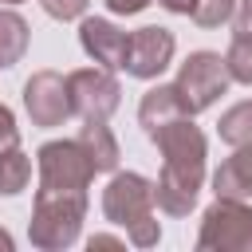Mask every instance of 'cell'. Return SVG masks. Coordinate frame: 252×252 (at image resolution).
<instances>
[{
  "mask_svg": "<svg viewBox=\"0 0 252 252\" xmlns=\"http://www.w3.org/2000/svg\"><path fill=\"white\" fill-rule=\"evenodd\" d=\"M150 142L161 154V173L154 181V205L169 217H189L201 185H205V161H209V138L201 126H193L189 114L158 126Z\"/></svg>",
  "mask_w": 252,
  "mask_h": 252,
  "instance_id": "obj_1",
  "label": "cell"
},
{
  "mask_svg": "<svg viewBox=\"0 0 252 252\" xmlns=\"http://www.w3.org/2000/svg\"><path fill=\"white\" fill-rule=\"evenodd\" d=\"M102 217L126 228L134 248H154L161 240V224L154 220V181L134 169H114L102 189Z\"/></svg>",
  "mask_w": 252,
  "mask_h": 252,
  "instance_id": "obj_2",
  "label": "cell"
},
{
  "mask_svg": "<svg viewBox=\"0 0 252 252\" xmlns=\"http://www.w3.org/2000/svg\"><path fill=\"white\" fill-rule=\"evenodd\" d=\"M87 220V189H35L32 220H28V240L39 252H63L79 240Z\"/></svg>",
  "mask_w": 252,
  "mask_h": 252,
  "instance_id": "obj_3",
  "label": "cell"
},
{
  "mask_svg": "<svg viewBox=\"0 0 252 252\" xmlns=\"http://www.w3.org/2000/svg\"><path fill=\"white\" fill-rule=\"evenodd\" d=\"M228 87H232V79H228L220 51H189V59L177 67V79H173V91L189 118L205 114L220 94H228Z\"/></svg>",
  "mask_w": 252,
  "mask_h": 252,
  "instance_id": "obj_4",
  "label": "cell"
},
{
  "mask_svg": "<svg viewBox=\"0 0 252 252\" xmlns=\"http://www.w3.org/2000/svg\"><path fill=\"white\" fill-rule=\"evenodd\" d=\"M252 248V205L244 197H217L201 213L197 252H244Z\"/></svg>",
  "mask_w": 252,
  "mask_h": 252,
  "instance_id": "obj_5",
  "label": "cell"
},
{
  "mask_svg": "<svg viewBox=\"0 0 252 252\" xmlns=\"http://www.w3.org/2000/svg\"><path fill=\"white\" fill-rule=\"evenodd\" d=\"M35 165H39V185L47 189H87L94 181V165L83 154L79 138L43 142L35 150Z\"/></svg>",
  "mask_w": 252,
  "mask_h": 252,
  "instance_id": "obj_6",
  "label": "cell"
},
{
  "mask_svg": "<svg viewBox=\"0 0 252 252\" xmlns=\"http://www.w3.org/2000/svg\"><path fill=\"white\" fill-rule=\"evenodd\" d=\"M67 98H71V114L79 118H110L122 102V83L114 79V71L106 67H79L67 75Z\"/></svg>",
  "mask_w": 252,
  "mask_h": 252,
  "instance_id": "obj_7",
  "label": "cell"
},
{
  "mask_svg": "<svg viewBox=\"0 0 252 252\" xmlns=\"http://www.w3.org/2000/svg\"><path fill=\"white\" fill-rule=\"evenodd\" d=\"M24 110L32 118V126L39 130H55L71 118V98H67V75L59 71H35L24 83Z\"/></svg>",
  "mask_w": 252,
  "mask_h": 252,
  "instance_id": "obj_8",
  "label": "cell"
},
{
  "mask_svg": "<svg viewBox=\"0 0 252 252\" xmlns=\"http://www.w3.org/2000/svg\"><path fill=\"white\" fill-rule=\"evenodd\" d=\"M177 39L169 28L161 24H146L138 32H130V55H126V75L134 79H158L169 63H173Z\"/></svg>",
  "mask_w": 252,
  "mask_h": 252,
  "instance_id": "obj_9",
  "label": "cell"
},
{
  "mask_svg": "<svg viewBox=\"0 0 252 252\" xmlns=\"http://www.w3.org/2000/svg\"><path fill=\"white\" fill-rule=\"evenodd\" d=\"M79 43H83V51H87L98 67H106V71H126L130 32H122L114 20L83 16V20H79Z\"/></svg>",
  "mask_w": 252,
  "mask_h": 252,
  "instance_id": "obj_10",
  "label": "cell"
},
{
  "mask_svg": "<svg viewBox=\"0 0 252 252\" xmlns=\"http://www.w3.org/2000/svg\"><path fill=\"white\" fill-rule=\"evenodd\" d=\"M217 197H252V146H232V154L213 169Z\"/></svg>",
  "mask_w": 252,
  "mask_h": 252,
  "instance_id": "obj_11",
  "label": "cell"
},
{
  "mask_svg": "<svg viewBox=\"0 0 252 252\" xmlns=\"http://www.w3.org/2000/svg\"><path fill=\"white\" fill-rule=\"evenodd\" d=\"M79 146L83 154L91 158L94 173H114L118 169V138L110 134V126L102 118H83V130H79Z\"/></svg>",
  "mask_w": 252,
  "mask_h": 252,
  "instance_id": "obj_12",
  "label": "cell"
},
{
  "mask_svg": "<svg viewBox=\"0 0 252 252\" xmlns=\"http://www.w3.org/2000/svg\"><path fill=\"white\" fill-rule=\"evenodd\" d=\"M181 114H185V106H181L173 83L150 87V91L142 94V102H138V126L146 130V138H150L158 126H165V122H173V118H181Z\"/></svg>",
  "mask_w": 252,
  "mask_h": 252,
  "instance_id": "obj_13",
  "label": "cell"
},
{
  "mask_svg": "<svg viewBox=\"0 0 252 252\" xmlns=\"http://www.w3.org/2000/svg\"><path fill=\"white\" fill-rule=\"evenodd\" d=\"M28 43H32L28 20H24L16 8H0V71L16 67V63L28 55Z\"/></svg>",
  "mask_w": 252,
  "mask_h": 252,
  "instance_id": "obj_14",
  "label": "cell"
},
{
  "mask_svg": "<svg viewBox=\"0 0 252 252\" xmlns=\"http://www.w3.org/2000/svg\"><path fill=\"white\" fill-rule=\"evenodd\" d=\"M28 181H32V158H28L20 146L4 150V154H0V197L24 193Z\"/></svg>",
  "mask_w": 252,
  "mask_h": 252,
  "instance_id": "obj_15",
  "label": "cell"
},
{
  "mask_svg": "<svg viewBox=\"0 0 252 252\" xmlns=\"http://www.w3.org/2000/svg\"><path fill=\"white\" fill-rule=\"evenodd\" d=\"M217 134L228 146H252V98L228 106L220 114V122H217Z\"/></svg>",
  "mask_w": 252,
  "mask_h": 252,
  "instance_id": "obj_16",
  "label": "cell"
},
{
  "mask_svg": "<svg viewBox=\"0 0 252 252\" xmlns=\"http://www.w3.org/2000/svg\"><path fill=\"white\" fill-rule=\"evenodd\" d=\"M224 67L232 83L252 87V35H232L228 51H224Z\"/></svg>",
  "mask_w": 252,
  "mask_h": 252,
  "instance_id": "obj_17",
  "label": "cell"
},
{
  "mask_svg": "<svg viewBox=\"0 0 252 252\" xmlns=\"http://www.w3.org/2000/svg\"><path fill=\"white\" fill-rule=\"evenodd\" d=\"M232 8H236V0H197L189 20L197 28H220V24L232 20Z\"/></svg>",
  "mask_w": 252,
  "mask_h": 252,
  "instance_id": "obj_18",
  "label": "cell"
},
{
  "mask_svg": "<svg viewBox=\"0 0 252 252\" xmlns=\"http://www.w3.org/2000/svg\"><path fill=\"white\" fill-rule=\"evenodd\" d=\"M39 8H43L51 20H59V24H71V20H83V16H87L91 0H39Z\"/></svg>",
  "mask_w": 252,
  "mask_h": 252,
  "instance_id": "obj_19",
  "label": "cell"
},
{
  "mask_svg": "<svg viewBox=\"0 0 252 252\" xmlns=\"http://www.w3.org/2000/svg\"><path fill=\"white\" fill-rule=\"evenodd\" d=\"M12 146H20V126H16V114L0 102V154Z\"/></svg>",
  "mask_w": 252,
  "mask_h": 252,
  "instance_id": "obj_20",
  "label": "cell"
},
{
  "mask_svg": "<svg viewBox=\"0 0 252 252\" xmlns=\"http://www.w3.org/2000/svg\"><path fill=\"white\" fill-rule=\"evenodd\" d=\"M232 35H252V0H236V8H232Z\"/></svg>",
  "mask_w": 252,
  "mask_h": 252,
  "instance_id": "obj_21",
  "label": "cell"
},
{
  "mask_svg": "<svg viewBox=\"0 0 252 252\" xmlns=\"http://www.w3.org/2000/svg\"><path fill=\"white\" fill-rule=\"evenodd\" d=\"M114 16H138V12H146L154 0H102Z\"/></svg>",
  "mask_w": 252,
  "mask_h": 252,
  "instance_id": "obj_22",
  "label": "cell"
},
{
  "mask_svg": "<svg viewBox=\"0 0 252 252\" xmlns=\"http://www.w3.org/2000/svg\"><path fill=\"white\" fill-rule=\"evenodd\" d=\"M87 248L94 252V248H126V240H118V236H110V232H94L91 240H87Z\"/></svg>",
  "mask_w": 252,
  "mask_h": 252,
  "instance_id": "obj_23",
  "label": "cell"
},
{
  "mask_svg": "<svg viewBox=\"0 0 252 252\" xmlns=\"http://www.w3.org/2000/svg\"><path fill=\"white\" fill-rule=\"evenodd\" d=\"M158 4H161V8H165V12H173V16H189V12H193V4H197V0H158Z\"/></svg>",
  "mask_w": 252,
  "mask_h": 252,
  "instance_id": "obj_24",
  "label": "cell"
},
{
  "mask_svg": "<svg viewBox=\"0 0 252 252\" xmlns=\"http://www.w3.org/2000/svg\"><path fill=\"white\" fill-rule=\"evenodd\" d=\"M0 248H4V252H12V248H16V240H12L4 228H0Z\"/></svg>",
  "mask_w": 252,
  "mask_h": 252,
  "instance_id": "obj_25",
  "label": "cell"
},
{
  "mask_svg": "<svg viewBox=\"0 0 252 252\" xmlns=\"http://www.w3.org/2000/svg\"><path fill=\"white\" fill-rule=\"evenodd\" d=\"M0 4H8V8H16V4H24V0H0Z\"/></svg>",
  "mask_w": 252,
  "mask_h": 252,
  "instance_id": "obj_26",
  "label": "cell"
}]
</instances>
